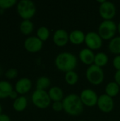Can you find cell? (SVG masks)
<instances>
[{"label":"cell","instance_id":"6","mask_svg":"<svg viewBox=\"0 0 120 121\" xmlns=\"http://www.w3.org/2000/svg\"><path fill=\"white\" fill-rule=\"evenodd\" d=\"M31 100L33 104L40 109H45L48 108L52 101L46 91L39 89H36L33 91Z\"/></svg>","mask_w":120,"mask_h":121},{"label":"cell","instance_id":"13","mask_svg":"<svg viewBox=\"0 0 120 121\" xmlns=\"http://www.w3.org/2000/svg\"><path fill=\"white\" fill-rule=\"evenodd\" d=\"M32 88V82L30 79L23 77L17 81L15 85V91L21 95H23L30 91Z\"/></svg>","mask_w":120,"mask_h":121},{"label":"cell","instance_id":"28","mask_svg":"<svg viewBox=\"0 0 120 121\" xmlns=\"http://www.w3.org/2000/svg\"><path fill=\"white\" fill-rule=\"evenodd\" d=\"M52 108L55 112H60L63 111V104L62 101H56L53 102L52 104Z\"/></svg>","mask_w":120,"mask_h":121},{"label":"cell","instance_id":"14","mask_svg":"<svg viewBox=\"0 0 120 121\" xmlns=\"http://www.w3.org/2000/svg\"><path fill=\"white\" fill-rule=\"evenodd\" d=\"M95 55V54L93 52V51L88 48H85L81 50L79 54V57L81 62L88 66L94 64Z\"/></svg>","mask_w":120,"mask_h":121},{"label":"cell","instance_id":"29","mask_svg":"<svg viewBox=\"0 0 120 121\" xmlns=\"http://www.w3.org/2000/svg\"><path fill=\"white\" fill-rule=\"evenodd\" d=\"M112 65L114 66V67L115 68V69L117 71H120V55H116L113 60H112Z\"/></svg>","mask_w":120,"mask_h":121},{"label":"cell","instance_id":"32","mask_svg":"<svg viewBox=\"0 0 120 121\" xmlns=\"http://www.w3.org/2000/svg\"><path fill=\"white\" fill-rule=\"evenodd\" d=\"M18 93L16 91H13L12 92H11V94H10V96H9V98H11V99H14V100H16L18 96Z\"/></svg>","mask_w":120,"mask_h":121},{"label":"cell","instance_id":"21","mask_svg":"<svg viewBox=\"0 0 120 121\" xmlns=\"http://www.w3.org/2000/svg\"><path fill=\"white\" fill-rule=\"evenodd\" d=\"M19 28L23 35H28L33 31L34 25L30 20H23L20 24Z\"/></svg>","mask_w":120,"mask_h":121},{"label":"cell","instance_id":"4","mask_svg":"<svg viewBox=\"0 0 120 121\" xmlns=\"http://www.w3.org/2000/svg\"><path fill=\"white\" fill-rule=\"evenodd\" d=\"M17 12L23 20H30L36 13V6L30 0H21L17 4Z\"/></svg>","mask_w":120,"mask_h":121},{"label":"cell","instance_id":"34","mask_svg":"<svg viewBox=\"0 0 120 121\" xmlns=\"http://www.w3.org/2000/svg\"><path fill=\"white\" fill-rule=\"evenodd\" d=\"M2 113V107H1V105L0 104V115Z\"/></svg>","mask_w":120,"mask_h":121},{"label":"cell","instance_id":"24","mask_svg":"<svg viewBox=\"0 0 120 121\" xmlns=\"http://www.w3.org/2000/svg\"><path fill=\"white\" fill-rule=\"evenodd\" d=\"M64 79L67 84L70 86H74L79 81V75L74 70L70 71V72L65 73Z\"/></svg>","mask_w":120,"mask_h":121},{"label":"cell","instance_id":"17","mask_svg":"<svg viewBox=\"0 0 120 121\" xmlns=\"http://www.w3.org/2000/svg\"><path fill=\"white\" fill-rule=\"evenodd\" d=\"M13 91V86L9 82L0 81V99L9 97Z\"/></svg>","mask_w":120,"mask_h":121},{"label":"cell","instance_id":"1","mask_svg":"<svg viewBox=\"0 0 120 121\" xmlns=\"http://www.w3.org/2000/svg\"><path fill=\"white\" fill-rule=\"evenodd\" d=\"M63 111L66 113L72 116H77L83 111V104L79 95L70 94L64 96L63 101Z\"/></svg>","mask_w":120,"mask_h":121},{"label":"cell","instance_id":"5","mask_svg":"<svg viewBox=\"0 0 120 121\" xmlns=\"http://www.w3.org/2000/svg\"><path fill=\"white\" fill-rule=\"evenodd\" d=\"M86 77L87 80L91 84L98 86L103 83L105 78V74L103 68L93 64L91 66H88L87 68Z\"/></svg>","mask_w":120,"mask_h":121},{"label":"cell","instance_id":"7","mask_svg":"<svg viewBox=\"0 0 120 121\" xmlns=\"http://www.w3.org/2000/svg\"><path fill=\"white\" fill-rule=\"evenodd\" d=\"M116 6L112 1H105L100 4L99 13L103 20H112L116 15Z\"/></svg>","mask_w":120,"mask_h":121},{"label":"cell","instance_id":"35","mask_svg":"<svg viewBox=\"0 0 120 121\" xmlns=\"http://www.w3.org/2000/svg\"><path fill=\"white\" fill-rule=\"evenodd\" d=\"M1 74V67H0V75Z\"/></svg>","mask_w":120,"mask_h":121},{"label":"cell","instance_id":"3","mask_svg":"<svg viewBox=\"0 0 120 121\" xmlns=\"http://www.w3.org/2000/svg\"><path fill=\"white\" fill-rule=\"evenodd\" d=\"M117 25L112 20H103L99 25L98 34L103 40H108L115 37Z\"/></svg>","mask_w":120,"mask_h":121},{"label":"cell","instance_id":"16","mask_svg":"<svg viewBox=\"0 0 120 121\" xmlns=\"http://www.w3.org/2000/svg\"><path fill=\"white\" fill-rule=\"evenodd\" d=\"M48 94L49 96L53 102L56 101H62L64 95V91L63 90L59 87V86H52L51 87L49 91H48Z\"/></svg>","mask_w":120,"mask_h":121},{"label":"cell","instance_id":"23","mask_svg":"<svg viewBox=\"0 0 120 121\" xmlns=\"http://www.w3.org/2000/svg\"><path fill=\"white\" fill-rule=\"evenodd\" d=\"M51 84V81L49 77L46 76H42L37 79L36 82V89L45 91L50 87Z\"/></svg>","mask_w":120,"mask_h":121},{"label":"cell","instance_id":"8","mask_svg":"<svg viewBox=\"0 0 120 121\" xmlns=\"http://www.w3.org/2000/svg\"><path fill=\"white\" fill-rule=\"evenodd\" d=\"M103 39L95 31H90L86 34L85 44L87 48L93 50H99L103 45Z\"/></svg>","mask_w":120,"mask_h":121},{"label":"cell","instance_id":"18","mask_svg":"<svg viewBox=\"0 0 120 121\" xmlns=\"http://www.w3.org/2000/svg\"><path fill=\"white\" fill-rule=\"evenodd\" d=\"M120 89V86L115 82H110L105 86V94L112 98H114L119 94Z\"/></svg>","mask_w":120,"mask_h":121},{"label":"cell","instance_id":"31","mask_svg":"<svg viewBox=\"0 0 120 121\" xmlns=\"http://www.w3.org/2000/svg\"><path fill=\"white\" fill-rule=\"evenodd\" d=\"M0 121H11V118L8 115L1 113L0 115Z\"/></svg>","mask_w":120,"mask_h":121},{"label":"cell","instance_id":"33","mask_svg":"<svg viewBox=\"0 0 120 121\" xmlns=\"http://www.w3.org/2000/svg\"><path fill=\"white\" fill-rule=\"evenodd\" d=\"M117 32L120 33V21L119 22V23L117 24Z\"/></svg>","mask_w":120,"mask_h":121},{"label":"cell","instance_id":"2","mask_svg":"<svg viewBox=\"0 0 120 121\" xmlns=\"http://www.w3.org/2000/svg\"><path fill=\"white\" fill-rule=\"evenodd\" d=\"M78 60L76 55L71 52H63L57 55L54 65L57 69L65 73L74 71L77 66Z\"/></svg>","mask_w":120,"mask_h":121},{"label":"cell","instance_id":"12","mask_svg":"<svg viewBox=\"0 0 120 121\" xmlns=\"http://www.w3.org/2000/svg\"><path fill=\"white\" fill-rule=\"evenodd\" d=\"M52 40L57 47H64L69 41V33L63 28L57 29L53 34Z\"/></svg>","mask_w":120,"mask_h":121},{"label":"cell","instance_id":"36","mask_svg":"<svg viewBox=\"0 0 120 121\" xmlns=\"http://www.w3.org/2000/svg\"><path fill=\"white\" fill-rule=\"evenodd\" d=\"M83 121V120H81V121Z\"/></svg>","mask_w":120,"mask_h":121},{"label":"cell","instance_id":"19","mask_svg":"<svg viewBox=\"0 0 120 121\" xmlns=\"http://www.w3.org/2000/svg\"><path fill=\"white\" fill-rule=\"evenodd\" d=\"M28 106V100L26 97L21 96H18L16 100H14V102L13 103V108L16 111L21 112L23 111Z\"/></svg>","mask_w":120,"mask_h":121},{"label":"cell","instance_id":"15","mask_svg":"<svg viewBox=\"0 0 120 121\" xmlns=\"http://www.w3.org/2000/svg\"><path fill=\"white\" fill-rule=\"evenodd\" d=\"M86 34L81 30H74L69 33V41L76 45H79L84 43Z\"/></svg>","mask_w":120,"mask_h":121},{"label":"cell","instance_id":"27","mask_svg":"<svg viewBox=\"0 0 120 121\" xmlns=\"http://www.w3.org/2000/svg\"><path fill=\"white\" fill-rule=\"evenodd\" d=\"M17 75H18V71L14 68L8 69L5 73V76L8 79H13L17 77Z\"/></svg>","mask_w":120,"mask_h":121},{"label":"cell","instance_id":"20","mask_svg":"<svg viewBox=\"0 0 120 121\" xmlns=\"http://www.w3.org/2000/svg\"><path fill=\"white\" fill-rule=\"evenodd\" d=\"M108 49L112 54L116 55H120V35L115 36L110 40Z\"/></svg>","mask_w":120,"mask_h":121},{"label":"cell","instance_id":"25","mask_svg":"<svg viewBox=\"0 0 120 121\" xmlns=\"http://www.w3.org/2000/svg\"><path fill=\"white\" fill-rule=\"evenodd\" d=\"M50 30L46 26H40L37 30V37L42 42L46 41L50 37Z\"/></svg>","mask_w":120,"mask_h":121},{"label":"cell","instance_id":"9","mask_svg":"<svg viewBox=\"0 0 120 121\" xmlns=\"http://www.w3.org/2000/svg\"><path fill=\"white\" fill-rule=\"evenodd\" d=\"M81 100L83 104L87 107H93L97 105L99 96L97 93L91 89H85L79 95Z\"/></svg>","mask_w":120,"mask_h":121},{"label":"cell","instance_id":"10","mask_svg":"<svg viewBox=\"0 0 120 121\" xmlns=\"http://www.w3.org/2000/svg\"><path fill=\"white\" fill-rule=\"evenodd\" d=\"M97 106L102 112L105 113H109L114 109L115 102L113 98L104 94L99 96Z\"/></svg>","mask_w":120,"mask_h":121},{"label":"cell","instance_id":"11","mask_svg":"<svg viewBox=\"0 0 120 121\" xmlns=\"http://www.w3.org/2000/svg\"><path fill=\"white\" fill-rule=\"evenodd\" d=\"M23 45L28 52L35 53L42 50L43 47V42L37 36H30L25 40Z\"/></svg>","mask_w":120,"mask_h":121},{"label":"cell","instance_id":"26","mask_svg":"<svg viewBox=\"0 0 120 121\" xmlns=\"http://www.w3.org/2000/svg\"><path fill=\"white\" fill-rule=\"evenodd\" d=\"M16 3V0H0V9H6L11 8Z\"/></svg>","mask_w":120,"mask_h":121},{"label":"cell","instance_id":"22","mask_svg":"<svg viewBox=\"0 0 120 121\" xmlns=\"http://www.w3.org/2000/svg\"><path fill=\"white\" fill-rule=\"evenodd\" d=\"M109 61L108 56L106 53L100 52L95 54V60H94V65L103 68L104 66H105Z\"/></svg>","mask_w":120,"mask_h":121},{"label":"cell","instance_id":"30","mask_svg":"<svg viewBox=\"0 0 120 121\" xmlns=\"http://www.w3.org/2000/svg\"><path fill=\"white\" fill-rule=\"evenodd\" d=\"M114 78H115V82L120 86V71H117L115 72Z\"/></svg>","mask_w":120,"mask_h":121}]
</instances>
